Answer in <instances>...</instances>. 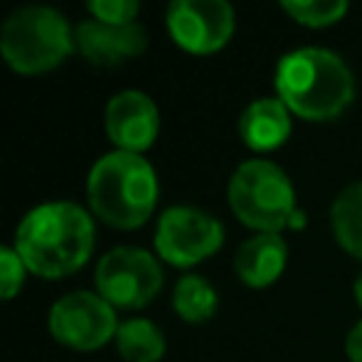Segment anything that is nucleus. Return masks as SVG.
Here are the masks:
<instances>
[{
  "label": "nucleus",
  "instance_id": "dca6fc26",
  "mask_svg": "<svg viewBox=\"0 0 362 362\" xmlns=\"http://www.w3.org/2000/svg\"><path fill=\"white\" fill-rule=\"evenodd\" d=\"M173 308L187 322H206L218 308V291L206 277L184 274L173 288Z\"/></svg>",
  "mask_w": 362,
  "mask_h": 362
},
{
  "label": "nucleus",
  "instance_id": "9b49d317",
  "mask_svg": "<svg viewBox=\"0 0 362 362\" xmlns=\"http://www.w3.org/2000/svg\"><path fill=\"white\" fill-rule=\"evenodd\" d=\"M76 51L93 65H119L147 48V31L139 23L107 25L99 20H82L74 28Z\"/></svg>",
  "mask_w": 362,
  "mask_h": 362
},
{
  "label": "nucleus",
  "instance_id": "423d86ee",
  "mask_svg": "<svg viewBox=\"0 0 362 362\" xmlns=\"http://www.w3.org/2000/svg\"><path fill=\"white\" fill-rule=\"evenodd\" d=\"M164 283L158 260L139 246H116L96 263V294L113 308L147 305Z\"/></svg>",
  "mask_w": 362,
  "mask_h": 362
},
{
  "label": "nucleus",
  "instance_id": "0eeeda50",
  "mask_svg": "<svg viewBox=\"0 0 362 362\" xmlns=\"http://www.w3.org/2000/svg\"><path fill=\"white\" fill-rule=\"evenodd\" d=\"M116 308L90 291H71L59 297L48 311V331L57 342L76 351H96L116 339L119 331Z\"/></svg>",
  "mask_w": 362,
  "mask_h": 362
},
{
  "label": "nucleus",
  "instance_id": "7ed1b4c3",
  "mask_svg": "<svg viewBox=\"0 0 362 362\" xmlns=\"http://www.w3.org/2000/svg\"><path fill=\"white\" fill-rule=\"evenodd\" d=\"M88 204L93 215L116 229L141 226L158 201V175L139 153L113 150L88 173Z\"/></svg>",
  "mask_w": 362,
  "mask_h": 362
},
{
  "label": "nucleus",
  "instance_id": "1a4fd4ad",
  "mask_svg": "<svg viewBox=\"0 0 362 362\" xmlns=\"http://www.w3.org/2000/svg\"><path fill=\"white\" fill-rule=\"evenodd\" d=\"M167 31L189 54H215L235 31V8L226 0H173Z\"/></svg>",
  "mask_w": 362,
  "mask_h": 362
},
{
  "label": "nucleus",
  "instance_id": "9d476101",
  "mask_svg": "<svg viewBox=\"0 0 362 362\" xmlns=\"http://www.w3.org/2000/svg\"><path fill=\"white\" fill-rule=\"evenodd\" d=\"M105 133L124 153H144L158 136V107L144 90H122L105 105Z\"/></svg>",
  "mask_w": 362,
  "mask_h": 362
},
{
  "label": "nucleus",
  "instance_id": "4468645a",
  "mask_svg": "<svg viewBox=\"0 0 362 362\" xmlns=\"http://www.w3.org/2000/svg\"><path fill=\"white\" fill-rule=\"evenodd\" d=\"M331 229L337 243L362 260V181L348 184L331 204Z\"/></svg>",
  "mask_w": 362,
  "mask_h": 362
},
{
  "label": "nucleus",
  "instance_id": "f257e3e1",
  "mask_svg": "<svg viewBox=\"0 0 362 362\" xmlns=\"http://www.w3.org/2000/svg\"><path fill=\"white\" fill-rule=\"evenodd\" d=\"M93 218L74 201L34 206L14 232V249L37 277H65L85 266L93 252Z\"/></svg>",
  "mask_w": 362,
  "mask_h": 362
},
{
  "label": "nucleus",
  "instance_id": "20e7f679",
  "mask_svg": "<svg viewBox=\"0 0 362 362\" xmlns=\"http://www.w3.org/2000/svg\"><path fill=\"white\" fill-rule=\"evenodd\" d=\"M226 195L232 212L257 232H280L288 223L300 229L305 223L288 175L269 158L243 161L232 173Z\"/></svg>",
  "mask_w": 362,
  "mask_h": 362
},
{
  "label": "nucleus",
  "instance_id": "39448f33",
  "mask_svg": "<svg viewBox=\"0 0 362 362\" xmlns=\"http://www.w3.org/2000/svg\"><path fill=\"white\" fill-rule=\"evenodd\" d=\"M74 48V28L51 6H23L6 17L0 31V54L17 74H45Z\"/></svg>",
  "mask_w": 362,
  "mask_h": 362
},
{
  "label": "nucleus",
  "instance_id": "f03ea898",
  "mask_svg": "<svg viewBox=\"0 0 362 362\" xmlns=\"http://www.w3.org/2000/svg\"><path fill=\"white\" fill-rule=\"evenodd\" d=\"M277 99L300 119L328 122L354 102V74L328 48L305 45L280 57L274 68Z\"/></svg>",
  "mask_w": 362,
  "mask_h": 362
},
{
  "label": "nucleus",
  "instance_id": "2eb2a0df",
  "mask_svg": "<svg viewBox=\"0 0 362 362\" xmlns=\"http://www.w3.org/2000/svg\"><path fill=\"white\" fill-rule=\"evenodd\" d=\"M116 348H119L122 359H127V362H158L164 356L167 342L156 322H150L144 317H133L119 325Z\"/></svg>",
  "mask_w": 362,
  "mask_h": 362
},
{
  "label": "nucleus",
  "instance_id": "f3484780",
  "mask_svg": "<svg viewBox=\"0 0 362 362\" xmlns=\"http://www.w3.org/2000/svg\"><path fill=\"white\" fill-rule=\"evenodd\" d=\"M280 6L297 23L311 25V28L331 25V23L342 20L345 11H348V3L345 0H283Z\"/></svg>",
  "mask_w": 362,
  "mask_h": 362
},
{
  "label": "nucleus",
  "instance_id": "6e6552de",
  "mask_svg": "<svg viewBox=\"0 0 362 362\" xmlns=\"http://www.w3.org/2000/svg\"><path fill=\"white\" fill-rule=\"evenodd\" d=\"M223 243V226L204 209L178 204L161 212L156 226V249L173 266H195L215 255Z\"/></svg>",
  "mask_w": 362,
  "mask_h": 362
},
{
  "label": "nucleus",
  "instance_id": "6ab92c4d",
  "mask_svg": "<svg viewBox=\"0 0 362 362\" xmlns=\"http://www.w3.org/2000/svg\"><path fill=\"white\" fill-rule=\"evenodd\" d=\"M25 263H23V257L17 255V249L14 246H3L0 249V297L3 300H11L17 291H20V286H23V280H25Z\"/></svg>",
  "mask_w": 362,
  "mask_h": 362
},
{
  "label": "nucleus",
  "instance_id": "f8f14e48",
  "mask_svg": "<svg viewBox=\"0 0 362 362\" xmlns=\"http://www.w3.org/2000/svg\"><path fill=\"white\" fill-rule=\"evenodd\" d=\"M286 260H288V249L280 232H257L249 240H243L240 249L235 252V272L240 283L252 288H263L283 274Z\"/></svg>",
  "mask_w": 362,
  "mask_h": 362
},
{
  "label": "nucleus",
  "instance_id": "a211bd4d",
  "mask_svg": "<svg viewBox=\"0 0 362 362\" xmlns=\"http://www.w3.org/2000/svg\"><path fill=\"white\" fill-rule=\"evenodd\" d=\"M88 11L93 20L107 23V25H130L139 17V3L136 0H90Z\"/></svg>",
  "mask_w": 362,
  "mask_h": 362
},
{
  "label": "nucleus",
  "instance_id": "412c9836",
  "mask_svg": "<svg viewBox=\"0 0 362 362\" xmlns=\"http://www.w3.org/2000/svg\"><path fill=\"white\" fill-rule=\"evenodd\" d=\"M354 297H356V303H359V308H362V272H359V277H356V283H354Z\"/></svg>",
  "mask_w": 362,
  "mask_h": 362
},
{
  "label": "nucleus",
  "instance_id": "ddd939ff",
  "mask_svg": "<svg viewBox=\"0 0 362 362\" xmlns=\"http://www.w3.org/2000/svg\"><path fill=\"white\" fill-rule=\"evenodd\" d=\"M238 130H240V139L246 147H252L257 153L277 150L291 133V110L277 96L255 99L243 107Z\"/></svg>",
  "mask_w": 362,
  "mask_h": 362
},
{
  "label": "nucleus",
  "instance_id": "aec40b11",
  "mask_svg": "<svg viewBox=\"0 0 362 362\" xmlns=\"http://www.w3.org/2000/svg\"><path fill=\"white\" fill-rule=\"evenodd\" d=\"M345 354H348V359H351V362H362V320L348 331Z\"/></svg>",
  "mask_w": 362,
  "mask_h": 362
}]
</instances>
